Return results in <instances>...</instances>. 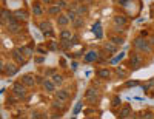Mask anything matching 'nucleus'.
I'll return each instance as SVG.
<instances>
[{
    "label": "nucleus",
    "mask_w": 154,
    "mask_h": 119,
    "mask_svg": "<svg viewBox=\"0 0 154 119\" xmlns=\"http://www.w3.org/2000/svg\"><path fill=\"white\" fill-rule=\"evenodd\" d=\"M133 47L137 51L146 53V54H151L152 53V45L149 43V40H146V39H143V37H136L133 40Z\"/></svg>",
    "instance_id": "obj_1"
},
{
    "label": "nucleus",
    "mask_w": 154,
    "mask_h": 119,
    "mask_svg": "<svg viewBox=\"0 0 154 119\" xmlns=\"http://www.w3.org/2000/svg\"><path fill=\"white\" fill-rule=\"evenodd\" d=\"M5 26H6V30H8L11 34H17V33L22 31V25H20V22H19L14 16L9 17V19L5 22Z\"/></svg>",
    "instance_id": "obj_2"
},
{
    "label": "nucleus",
    "mask_w": 154,
    "mask_h": 119,
    "mask_svg": "<svg viewBox=\"0 0 154 119\" xmlns=\"http://www.w3.org/2000/svg\"><path fill=\"white\" fill-rule=\"evenodd\" d=\"M12 95L17 96L19 99H25L28 96V90H26V85L23 82H16L12 85Z\"/></svg>",
    "instance_id": "obj_3"
},
{
    "label": "nucleus",
    "mask_w": 154,
    "mask_h": 119,
    "mask_svg": "<svg viewBox=\"0 0 154 119\" xmlns=\"http://www.w3.org/2000/svg\"><path fill=\"white\" fill-rule=\"evenodd\" d=\"M85 99H86V102L88 104H97L99 102V99H100V95H99V88L96 87H91V88H88L86 90V93H85Z\"/></svg>",
    "instance_id": "obj_4"
},
{
    "label": "nucleus",
    "mask_w": 154,
    "mask_h": 119,
    "mask_svg": "<svg viewBox=\"0 0 154 119\" xmlns=\"http://www.w3.org/2000/svg\"><path fill=\"white\" fill-rule=\"evenodd\" d=\"M142 57H140V54H137V53H131L130 54V60H128V65H130V68L133 70H137L142 67Z\"/></svg>",
    "instance_id": "obj_5"
},
{
    "label": "nucleus",
    "mask_w": 154,
    "mask_h": 119,
    "mask_svg": "<svg viewBox=\"0 0 154 119\" xmlns=\"http://www.w3.org/2000/svg\"><path fill=\"white\" fill-rule=\"evenodd\" d=\"M11 56H12V59L16 60V63H19V65H25V63H26V60H28V57L25 56L19 48L17 50H12L11 51Z\"/></svg>",
    "instance_id": "obj_6"
},
{
    "label": "nucleus",
    "mask_w": 154,
    "mask_h": 119,
    "mask_svg": "<svg viewBox=\"0 0 154 119\" xmlns=\"http://www.w3.org/2000/svg\"><path fill=\"white\" fill-rule=\"evenodd\" d=\"M38 28H40V31L45 34V37H51V36H53V30H51V23H49L48 20L40 22V25H38Z\"/></svg>",
    "instance_id": "obj_7"
},
{
    "label": "nucleus",
    "mask_w": 154,
    "mask_h": 119,
    "mask_svg": "<svg viewBox=\"0 0 154 119\" xmlns=\"http://www.w3.org/2000/svg\"><path fill=\"white\" fill-rule=\"evenodd\" d=\"M17 71H19V65H16V63H6L5 65V70H3V73L6 76H9V77L17 74Z\"/></svg>",
    "instance_id": "obj_8"
},
{
    "label": "nucleus",
    "mask_w": 154,
    "mask_h": 119,
    "mask_svg": "<svg viewBox=\"0 0 154 119\" xmlns=\"http://www.w3.org/2000/svg\"><path fill=\"white\" fill-rule=\"evenodd\" d=\"M117 116H119V117H122V119H123V117H131V116H133V110H131V107H130L128 104H126V105H123V107L119 110Z\"/></svg>",
    "instance_id": "obj_9"
},
{
    "label": "nucleus",
    "mask_w": 154,
    "mask_h": 119,
    "mask_svg": "<svg viewBox=\"0 0 154 119\" xmlns=\"http://www.w3.org/2000/svg\"><path fill=\"white\" fill-rule=\"evenodd\" d=\"M96 74L102 81H109L111 79V70H108V68H100V70H97Z\"/></svg>",
    "instance_id": "obj_10"
},
{
    "label": "nucleus",
    "mask_w": 154,
    "mask_h": 119,
    "mask_svg": "<svg viewBox=\"0 0 154 119\" xmlns=\"http://www.w3.org/2000/svg\"><path fill=\"white\" fill-rule=\"evenodd\" d=\"M22 82L26 87H34L37 81H35V76H32V74H23L22 76Z\"/></svg>",
    "instance_id": "obj_11"
},
{
    "label": "nucleus",
    "mask_w": 154,
    "mask_h": 119,
    "mask_svg": "<svg viewBox=\"0 0 154 119\" xmlns=\"http://www.w3.org/2000/svg\"><path fill=\"white\" fill-rule=\"evenodd\" d=\"M99 54L100 53L99 51H94V50H91V51H88L86 54H85V62H96L97 59H99Z\"/></svg>",
    "instance_id": "obj_12"
},
{
    "label": "nucleus",
    "mask_w": 154,
    "mask_h": 119,
    "mask_svg": "<svg viewBox=\"0 0 154 119\" xmlns=\"http://www.w3.org/2000/svg\"><path fill=\"white\" fill-rule=\"evenodd\" d=\"M103 50L108 51V54H116V53H117V45L111 40H108V42L103 43Z\"/></svg>",
    "instance_id": "obj_13"
},
{
    "label": "nucleus",
    "mask_w": 154,
    "mask_h": 119,
    "mask_svg": "<svg viewBox=\"0 0 154 119\" xmlns=\"http://www.w3.org/2000/svg\"><path fill=\"white\" fill-rule=\"evenodd\" d=\"M12 16H14L19 22H26L28 20V14H26V11H22V9H17L12 12Z\"/></svg>",
    "instance_id": "obj_14"
},
{
    "label": "nucleus",
    "mask_w": 154,
    "mask_h": 119,
    "mask_svg": "<svg viewBox=\"0 0 154 119\" xmlns=\"http://www.w3.org/2000/svg\"><path fill=\"white\" fill-rule=\"evenodd\" d=\"M43 88L45 91H48V93H53V91H56V84L53 82V79H45V82H43Z\"/></svg>",
    "instance_id": "obj_15"
},
{
    "label": "nucleus",
    "mask_w": 154,
    "mask_h": 119,
    "mask_svg": "<svg viewBox=\"0 0 154 119\" xmlns=\"http://www.w3.org/2000/svg\"><path fill=\"white\" fill-rule=\"evenodd\" d=\"M112 22H114V25H119V26H126V23H128V19H126L125 16L119 14V16H114Z\"/></svg>",
    "instance_id": "obj_16"
},
{
    "label": "nucleus",
    "mask_w": 154,
    "mask_h": 119,
    "mask_svg": "<svg viewBox=\"0 0 154 119\" xmlns=\"http://www.w3.org/2000/svg\"><path fill=\"white\" fill-rule=\"evenodd\" d=\"M68 23H69L68 14H59V16H57V25H59V26H66Z\"/></svg>",
    "instance_id": "obj_17"
},
{
    "label": "nucleus",
    "mask_w": 154,
    "mask_h": 119,
    "mask_svg": "<svg viewBox=\"0 0 154 119\" xmlns=\"http://www.w3.org/2000/svg\"><path fill=\"white\" fill-rule=\"evenodd\" d=\"M48 14L49 16H59V14H62V8L59 5H51L48 8Z\"/></svg>",
    "instance_id": "obj_18"
},
{
    "label": "nucleus",
    "mask_w": 154,
    "mask_h": 119,
    "mask_svg": "<svg viewBox=\"0 0 154 119\" xmlns=\"http://www.w3.org/2000/svg\"><path fill=\"white\" fill-rule=\"evenodd\" d=\"M53 108L54 110H59V111H63L65 110V101H62V99H56L54 102H53Z\"/></svg>",
    "instance_id": "obj_19"
},
{
    "label": "nucleus",
    "mask_w": 154,
    "mask_h": 119,
    "mask_svg": "<svg viewBox=\"0 0 154 119\" xmlns=\"http://www.w3.org/2000/svg\"><path fill=\"white\" fill-rule=\"evenodd\" d=\"M56 96L59 98V99H62V101H68L69 99V93L66 90H56Z\"/></svg>",
    "instance_id": "obj_20"
},
{
    "label": "nucleus",
    "mask_w": 154,
    "mask_h": 119,
    "mask_svg": "<svg viewBox=\"0 0 154 119\" xmlns=\"http://www.w3.org/2000/svg\"><path fill=\"white\" fill-rule=\"evenodd\" d=\"M109 40H111V42H114L117 47H120V45H123L125 39H123V37H120V36H114V34H111V36H109Z\"/></svg>",
    "instance_id": "obj_21"
},
{
    "label": "nucleus",
    "mask_w": 154,
    "mask_h": 119,
    "mask_svg": "<svg viewBox=\"0 0 154 119\" xmlns=\"http://www.w3.org/2000/svg\"><path fill=\"white\" fill-rule=\"evenodd\" d=\"M71 37H72V34H71L69 30H62L60 31V40H69Z\"/></svg>",
    "instance_id": "obj_22"
},
{
    "label": "nucleus",
    "mask_w": 154,
    "mask_h": 119,
    "mask_svg": "<svg viewBox=\"0 0 154 119\" xmlns=\"http://www.w3.org/2000/svg\"><path fill=\"white\" fill-rule=\"evenodd\" d=\"M9 17H12V12L9 11V9H6V8H3L2 9V23L5 25V22L9 19Z\"/></svg>",
    "instance_id": "obj_23"
},
{
    "label": "nucleus",
    "mask_w": 154,
    "mask_h": 119,
    "mask_svg": "<svg viewBox=\"0 0 154 119\" xmlns=\"http://www.w3.org/2000/svg\"><path fill=\"white\" fill-rule=\"evenodd\" d=\"M149 90H154V77L149 79L146 84H143V91L145 93H149Z\"/></svg>",
    "instance_id": "obj_24"
},
{
    "label": "nucleus",
    "mask_w": 154,
    "mask_h": 119,
    "mask_svg": "<svg viewBox=\"0 0 154 119\" xmlns=\"http://www.w3.org/2000/svg\"><path fill=\"white\" fill-rule=\"evenodd\" d=\"M19 50H20L26 57H31V56H32V53H34V50H32L31 47H22V48H19Z\"/></svg>",
    "instance_id": "obj_25"
},
{
    "label": "nucleus",
    "mask_w": 154,
    "mask_h": 119,
    "mask_svg": "<svg viewBox=\"0 0 154 119\" xmlns=\"http://www.w3.org/2000/svg\"><path fill=\"white\" fill-rule=\"evenodd\" d=\"M32 12H34V16H42L43 14V9H42V6L38 5V3H34L32 5Z\"/></svg>",
    "instance_id": "obj_26"
},
{
    "label": "nucleus",
    "mask_w": 154,
    "mask_h": 119,
    "mask_svg": "<svg viewBox=\"0 0 154 119\" xmlns=\"http://www.w3.org/2000/svg\"><path fill=\"white\" fill-rule=\"evenodd\" d=\"M53 82H54L56 85H62V84H63V76L54 73V74H53Z\"/></svg>",
    "instance_id": "obj_27"
},
{
    "label": "nucleus",
    "mask_w": 154,
    "mask_h": 119,
    "mask_svg": "<svg viewBox=\"0 0 154 119\" xmlns=\"http://www.w3.org/2000/svg\"><path fill=\"white\" fill-rule=\"evenodd\" d=\"M66 14H68V17H69V20H71V22H74L77 17H79V14H77V11H75L74 8L68 9V12H66Z\"/></svg>",
    "instance_id": "obj_28"
},
{
    "label": "nucleus",
    "mask_w": 154,
    "mask_h": 119,
    "mask_svg": "<svg viewBox=\"0 0 154 119\" xmlns=\"http://www.w3.org/2000/svg\"><path fill=\"white\" fill-rule=\"evenodd\" d=\"M75 11H77V14H79V16H83V14H86V12H88V8L85 5H79V6L75 8Z\"/></svg>",
    "instance_id": "obj_29"
},
{
    "label": "nucleus",
    "mask_w": 154,
    "mask_h": 119,
    "mask_svg": "<svg viewBox=\"0 0 154 119\" xmlns=\"http://www.w3.org/2000/svg\"><path fill=\"white\" fill-rule=\"evenodd\" d=\"M82 25H83V16H79V17H77V19L72 22V26H74V28H80Z\"/></svg>",
    "instance_id": "obj_30"
},
{
    "label": "nucleus",
    "mask_w": 154,
    "mask_h": 119,
    "mask_svg": "<svg viewBox=\"0 0 154 119\" xmlns=\"http://www.w3.org/2000/svg\"><path fill=\"white\" fill-rule=\"evenodd\" d=\"M111 105H112V108H117V107H120V105H122V101H120V98H119V96H116V98L112 99Z\"/></svg>",
    "instance_id": "obj_31"
},
{
    "label": "nucleus",
    "mask_w": 154,
    "mask_h": 119,
    "mask_svg": "<svg viewBox=\"0 0 154 119\" xmlns=\"http://www.w3.org/2000/svg\"><path fill=\"white\" fill-rule=\"evenodd\" d=\"M93 30H94V33L97 34V37L100 39V37H102V31H100V23H99V22H97V23L93 26Z\"/></svg>",
    "instance_id": "obj_32"
},
{
    "label": "nucleus",
    "mask_w": 154,
    "mask_h": 119,
    "mask_svg": "<svg viewBox=\"0 0 154 119\" xmlns=\"http://www.w3.org/2000/svg\"><path fill=\"white\" fill-rule=\"evenodd\" d=\"M56 5H59L62 9H63V8H68V2H66V0H57Z\"/></svg>",
    "instance_id": "obj_33"
},
{
    "label": "nucleus",
    "mask_w": 154,
    "mask_h": 119,
    "mask_svg": "<svg viewBox=\"0 0 154 119\" xmlns=\"http://www.w3.org/2000/svg\"><path fill=\"white\" fill-rule=\"evenodd\" d=\"M116 73H117V76H120V77H126V71L122 70V68H117V70H116Z\"/></svg>",
    "instance_id": "obj_34"
},
{
    "label": "nucleus",
    "mask_w": 154,
    "mask_h": 119,
    "mask_svg": "<svg viewBox=\"0 0 154 119\" xmlns=\"http://www.w3.org/2000/svg\"><path fill=\"white\" fill-rule=\"evenodd\" d=\"M142 117H146V119H154V113L146 111V113H143V114H142Z\"/></svg>",
    "instance_id": "obj_35"
},
{
    "label": "nucleus",
    "mask_w": 154,
    "mask_h": 119,
    "mask_svg": "<svg viewBox=\"0 0 154 119\" xmlns=\"http://www.w3.org/2000/svg\"><path fill=\"white\" fill-rule=\"evenodd\" d=\"M125 26H119V25H114V33H123Z\"/></svg>",
    "instance_id": "obj_36"
},
{
    "label": "nucleus",
    "mask_w": 154,
    "mask_h": 119,
    "mask_svg": "<svg viewBox=\"0 0 154 119\" xmlns=\"http://www.w3.org/2000/svg\"><path fill=\"white\" fill-rule=\"evenodd\" d=\"M139 82L137 81H128L126 84H125V87H134V85H137Z\"/></svg>",
    "instance_id": "obj_37"
},
{
    "label": "nucleus",
    "mask_w": 154,
    "mask_h": 119,
    "mask_svg": "<svg viewBox=\"0 0 154 119\" xmlns=\"http://www.w3.org/2000/svg\"><path fill=\"white\" fill-rule=\"evenodd\" d=\"M37 51L40 53V54H46V51H48V50H45L43 47H38V48H37Z\"/></svg>",
    "instance_id": "obj_38"
},
{
    "label": "nucleus",
    "mask_w": 154,
    "mask_h": 119,
    "mask_svg": "<svg viewBox=\"0 0 154 119\" xmlns=\"http://www.w3.org/2000/svg\"><path fill=\"white\" fill-rule=\"evenodd\" d=\"M35 81H37L38 84H43V82H45V79H43L42 76H35Z\"/></svg>",
    "instance_id": "obj_39"
},
{
    "label": "nucleus",
    "mask_w": 154,
    "mask_h": 119,
    "mask_svg": "<svg viewBox=\"0 0 154 119\" xmlns=\"http://www.w3.org/2000/svg\"><path fill=\"white\" fill-rule=\"evenodd\" d=\"M80 108H82V102H79V104L75 105V110H74V113L77 114V113H79V110H80Z\"/></svg>",
    "instance_id": "obj_40"
},
{
    "label": "nucleus",
    "mask_w": 154,
    "mask_h": 119,
    "mask_svg": "<svg viewBox=\"0 0 154 119\" xmlns=\"http://www.w3.org/2000/svg\"><path fill=\"white\" fill-rule=\"evenodd\" d=\"M49 48H51V50H57V43H56V42H51V43H49Z\"/></svg>",
    "instance_id": "obj_41"
},
{
    "label": "nucleus",
    "mask_w": 154,
    "mask_h": 119,
    "mask_svg": "<svg viewBox=\"0 0 154 119\" xmlns=\"http://www.w3.org/2000/svg\"><path fill=\"white\" fill-rule=\"evenodd\" d=\"M32 117H43V114H40V113H32Z\"/></svg>",
    "instance_id": "obj_42"
},
{
    "label": "nucleus",
    "mask_w": 154,
    "mask_h": 119,
    "mask_svg": "<svg viewBox=\"0 0 154 119\" xmlns=\"http://www.w3.org/2000/svg\"><path fill=\"white\" fill-rule=\"evenodd\" d=\"M42 3H46V5H51V3H53V0H42Z\"/></svg>",
    "instance_id": "obj_43"
},
{
    "label": "nucleus",
    "mask_w": 154,
    "mask_h": 119,
    "mask_svg": "<svg viewBox=\"0 0 154 119\" xmlns=\"http://www.w3.org/2000/svg\"><path fill=\"white\" fill-rule=\"evenodd\" d=\"M49 74H54V70H48L46 71V76H49Z\"/></svg>",
    "instance_id": "obj_44"
},
{
    "label": "nucleus",
    "mask_w": 154,
    "mask_h": 119,
    "mask_svg": "<svg viewBox=\"0 0 154 119\" xmlns=\"http://www.w3.org/2000/svg\"><path fill=\"white\" fill-rule=\"evenodd\" d=\"M126 2H128V0H119V3H120V5H126Z\"/></svg>",
    "instance_id": "obj_45"
},
{
    "label": "nucleus",
    "mask_w": 154,
    "mask_h": 119,
    "mask_svg": "<svg viewBox=\"0 0 154 119\" xmlns=\"http://www.w3.org/2000/svg\"><path fill=\"white\" fill-rule=\"evenodd\" d=\"M35 62H38V63L43 62V57H37V59H35Z\"/></svg>",
    "instance_id": "obj_46"
},
{
    "label": "nucleus",
    "mask_w": 154,
    "mask_h": 119,
    "mask_svg": "<svg viewBox=\"0 0 154 119\" xmlns=\"http://www.w3.org/2000/svg\"><path fill=\"white\" fill-rule=\"evenodd\" d=\"M51 117H60V113H54V114L51 116Z\"/></svg>",
    "instance_id": "obj_47"
},
{
    "label": "nucleus",
    "mask_w": 154,
    "mask_h": 119,
    "mask_svg": "<svg viewBox=\"0 0 154 119\" xmlns=\"http://www.w3.org/2000/svg\"><path fill=\"white\" fill-rule=\"evenodd\" d=\"M149 43H151V45H154V37H151V39H149Z\"/></svg>",
    "instance_id": "obj_48"
},
{
    "label": "nucleus",
    "mask_w": 154,
    "mask_h": 119,
    "mask_svg": "<svg viewBox=\"0 0 154 119\" xmlns=\"http://www.w3.org/2000/svg\"><path fill=\"white\" fill-rule=\"evenodd\" d=\"M3 2H6V0H3Z\"/></svg>",
    "instance_id": "obj_49"
}]
</instances>
